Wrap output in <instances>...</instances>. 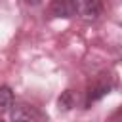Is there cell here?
<instances>
[{"label": "cell", "mask_w": 122, "mask_h": 122, "mask_svg": "<svg viewBox=\"0 0 122 122\" xmlns=\"http://www.w3.org/2000/svg\"><path fill=\"white\" fill-rule=\"evenodd\" d=\"M76 15L86 21H95L103 13V0H74Z\"/></svg>", "instance_id": "7a4b0ae2"}, {"label": "cell", "mask_w": 122, "mask_h": 122, "mask_svg": "<svg viewBox=\"0 0 122 122\" xmlns=\"http://www.w3.org/2000/svg\"><path fill=\"white\" fill-rule=\"evenodd\" d=\"M13 103H15L13 90L10 86H0V114L10 112L11 107H13Z\"/></svg>", "instance_id": "5b68a950"}, {"label": "cell", "mask_w": 122, "mask_h": 122, "mask_svg": "<svg viewBox=\"0 0 122 122\" xmlns=\"http://www.w3.org/2000/svg\"><path fill=\"white\" fill-rule=\"evenodd\" d=\"M0 122H4V120H0Z\"/></svg>", "instance_id": "ba28073f"}, {"label": "cell", "mask_w": 122, "mask_h": 122, "mask_svg": "<svg viewBox=\"0 0 122 122\" xmlns=\"http://www.w3.org/2000/svg\"><path fill=\"white\" fill-rule=\"evenodd\" d=\"M10 118L11 122H46L48 116L34 105H29L25 101H17L13 103L11 111H10Z\"/></svg>", "instance_id": "6da1fadb"}, {"label": "cell", "mask_w": 122, "mask_h": 122, "mask_svg": "<svg viewBox=\"0 0 122 122\" xmlns=\"http://www.w3.org/2000/svg\"><path fill=\"white\" fill-rule=\"evenodd\" d=\"M23 2H27V4H32V6H36V4H40L42 0H23Z\"/></svg>", "instance_id": "52a82bcc"}, {"label": "cell", "mask_w": 122, "mask_h": 122, "mask_svg": "<svg viewBox=\"0 0 122 122\" xmlns=\"http://www.w3.org/2000/svg\"><path fill=\"white\" fill-rule=\"evenodd\" d=\"M50 11H51L53 17L71 19V17L76 15V6H74V0H51Z\"/></svg>", "instance_id": "3957f363"}, {"label": "cell", "mask_w": 122, "mask_h": 122, "mask_svg": "<svg viewBox=\"0 0 122 122\" xmlns=\"http://www.w3.org/2000/svg\"><path fill=\"white\" fill-rule=\"evenodd\" d=\"M74 103H76V99H74V93H72L71 90H65V92L59 95V99H57L59 111H71V109L74 107Z\"/></svg>", "instance_id": "8992f818"}, {"label": "cell", "mask_w": 122, "mask_h": 122, "mask_svg": "<svg viewBox=\"0 0 122 122\" xmlns=\"http://www.w3.org/2000/svg\"><path fill=\"white\" fill-rule=\"evenodd\" d=\"M111 92V84L109 82H95L88 88V97H86V105H92L93 101L101 99L103 95H107Z\"/></svg>", "instance_id": "277c9868"}]
</instances>
